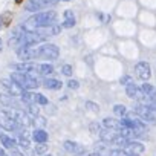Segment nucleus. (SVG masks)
<instances>
[{"instance_id":"obj_3","label":"nucleus","mask_w":156,"mask_h":156,"mask_svg":"<svg viewBox=\"0 0 156 156\" xmlns=\"http://www.w3.org/2000/svg\"><path fill=\"white\" fill-rule=\"evenodd\" d=\"M133 113L136 116H139L142 121L145 122H150V124H156V110H153L151 107L142 104V103H138L135 107H133Z\"/></svg>"},{"instance_id":"obj_29","label":"nucleus","mask_w":156,"mask_h":156,"mask_svg":"<svg viewBox=\"0 0 156 156\" xmlns=\"http://www.w3.org/2000/svg\"><path fill=\"white\" fill-rule=\"evenodd\" d=\"M86 107L90 109L92 112H100V106L95 104V103H92V101H87V103H86Z\"/></svg>"},{"instance_id":"obj_36","label":"nucleus","mask_w":156,"mask_h":156,"mask_svg":"<svg viewBox=\"0 0 156 156\" xmlns=\"http://www.w3.org/2000/svg\"><path fill=\"white\" fill-rule=\"evenodd\" d=\"M16 2H17V3H20V2H22V0H16Z\"/></svg>"},{"instance_id":"obj_31","label":"nucleus","mask_w":156,"mask_h":156,"mask_svg":"<svg viewBox=\"0 0 156 156\" xmlns=\"http://www.w3.org/2000/svg\"><path fill=\"white\" fill-rule=\"evenodd\" d=\"M67 86H69V89H78L80 87V83H78L76 80H69Z\"/></svg>"},{"instance_id":"obj_2","label":"nucleus","mask_w":156,"mask_h":156,"mask_svg":"<svg viewBox=\"0 0 156 156\" xmlns=\"http://www.w3.org/2000/svg\"><path fill=\"white\" fill-rule=\"evenodd\" d=\"M12 80L20 86L23 87L25 90H31V89H35L40 86V81H38V78L34 76V73H28V72H14L11 75Z\"/></svg>"},{"instance_id":"obj_7","label":"nucleus","mask_w":156,"mask_h":156,"mask_svg":"<svg viewBox=\"0 0 156 156\" xmlns=\"http://www.w3.org/2000/svg\"><path fill=\"white\" fill-rule=\"evenodd\" d=\"M0 103H2L6 109H23L22 100L19 101L17 97H14L11 94H0Z\"/></svg>"},{"instance_id":"obj_35","label":"nucleus","mask_w":156,"mask_h":156,"mask_svg":"<svg viewBox=\"0 0 156 156\" xmlns=\"http://www.w3.org/2000/svg\"><path fill=\"white\" fill-rule=\"evenodd\" d=\"M0 52H2V40H0Z\"/></svg>"},{"instance_id":"obj_14","label":"nucleus","mask_w":156,"mask_h":156,"mask_svg":"<svg viewBox=\"0 0 156 156\" xmlns=\"http://www.w3.org/2000/svg\"><path fill=\"white\" fill-rule=\"evenodd\" d=\"M122 148L127 150V151H132V153H138V154L145 150V147H144L141 142H138V141H130V139L122 145Z\"/></svg>"},{"instance_id":"obj_24","label":"nucleus","mask_w":156,"mask_h":156,"mask_svg":"<svg viewBox=\"0 0 156 156\" xmlns=\"http://www.w3.org/2000/svg\"><path fill=\"white\" fill-rule=\"evenodd\" d=\"M48 148H49V145L46 142H38V145H35L34 151H35V154H44L48 151Z\"/></svg>"},{"instance_id":"obj_11","label":"nucleus","mask_w":156,"mask_h":156,"mask_svg":"<svg viewBox=\"0 0 156 156\" xmlns=\"http://www.w3.org/2000/svg\"><path fill=\"white\" fill-rule=\"evenodd\" d=\"M12 67L16 70H20V72H28V73L40 75V64H35V63H31V61H23V63L14 64Z\"/></svg>"},{"instance_id":"obj_32","label":"nucleus","mask_w":156,"mask_h":156,"mask_svg":"<svg viewBox=\"0 0 156 156\" xmlns=\"http://www.w3.org/2000/svg\"><path fill=\"white\" fill-rule=\"evenodd\" d=\"M0 156H9V154H8L5 150H2V148H0Z\"/></svg>"},{"instance_id":"obj_19","label":"nucleus","mask_w":156,"mask_h":156,"mask_svg":"<svg viewBox=\"0 0 156 156\" xmlns=\"http://www.w3.org/2000/svg\"><path fill=\"white\" fill-rule=\"evenodd\" d=\"M61 26L63 28H73L75 26V16H73V12L70 9L64 11V22H63Z\"/></svg>"},{"instance_id":"obj_12","label":"nucleus","mask_w":156,"mask_h":156,"mask_svg":"<svg viewBox=\"0 0 156 156\" xmlns=\"http://www.w3.org/2000/svg\"><path fill=\"white\" fill-rule=\"evenodd\" d=\"M63 147H64L66 151L72 153L73 156H87V154H86V150H84L80 144H76V142H73V141H66Z\"/></svg>"},{"instance_id":"obj_30","label":"nucleus","mask_w":156,"mask_h":156,"mask_svg":"<svg viewBox=\"0 0 156 156\" xmlns=\"http://www.w3.org/2000/svg\"><path fill=\"white\" fill-rule=\"evenodd\" d=\"M8 154H9V156H25V154H23V153H22V151H20L17 147H16V148H9Z\"/></svg>"},{"instance_id":"obj_23","label":"nucleus","mask_w":156,"mask_h":156,"mask_svg":"<svg viewBox=\"0 0 156 156\" xmlns=\"http://www.w3.org/2000/svg\"><path fill=\"white\" fill-rule=\"evenodd\" d=\"M113 113H115L116 116H119V118H124V116H127V109H126V106H122V104H116V106L113 107Z\"/></svg>"},{"instance_id":"obj_25","label":"nucleus","mask_w":156,"mask_h":156,"mask_svg":"<svg viewBox=\"0 0 156 156\" xmlns=\"http://www.w3.org/2000/svg\"><path fill=\"white\" fill-rule=\"evenodd\" d=\"M34 101H35V104H40V106H46L49 103L48 98L41 94H34Z\"/></svg>"},{"instance_id":"obj_26","label":"nucleus","mask_w":156,"mask_h":156,"mask_svg":"<svg viewBox=\"0 0 156 156\" xmlns=\"http://www.w3.org/2000/svg\"><path fill=\"white\" fill-rule=\"evenodd\" d=\"M141 89H142V92H144L145 95H148V97H151V95H153V92L156 90V89H154V87H153L151 84H148L147 81H145V83H144V84L141 86Z\"/></svg>"},{"instance_id":"obj_5","label":"nucleus","mask_w":156,"mask_h":156,"mask_svg":"<svg viewBox=\"0 0 156 156\" xmlns=\"http://www.w3.org/2000/svg\"><path fill=\"white\" fill-rule=\"evenodd\" d=\"M58 55H60V51L52 43H46V44H43V46L38 48V58H43V60H57Z\"/></svg>"},{"instance_id":"obj_13","label":"nucleus","mask_w":156,"mask_h":156,"mask_svg":"<svg viewBox=\"0 0 156 156\" xmlns=\"http://www.w3.org/2000/svg\"><path fill=\"white\" fill-rule=\"evenodd\" d=\"M126 94H127V97L129 98H132V100H136V101H139L145 94L142 92V89L141 87H138L135 83H132V84H127L126 86Z\"/></svg>"},{"instance_id":"obj_27","label":"nucleus","mask_w":156,"mask_h":156,"mask_svg":"<svg viewBox=\"0 0 156 156\" xmlns=\"http://www.w3.org/2000/svg\"><path fill=\"white\" fill-rule=\"evenodd\" d=\"M119 83H121V84H124V86L132 84V83H133V78H132V76H129V75H124V76H121Z\"/></svg>"},{"instance_id":"obj_10","label":"nucleus","mask_w":156,"mask_h":156,"mask_svg":"<svg viewBox=\"0 0 156 156\" xmlns=\"http://www.w3.org/2000/svg\"><path fill=\"white\" fill-rule=\"evenodd\" d=\"M119 121H121L122 127H127V129H132V130H136V132H141V133H144L147 130V124H144L139 119H132V118H126L124 116Z\"/></svg>"},{"instance_id":"obj_34","label":"nucleus","mask_w":156,"mask_h":156,"mask_svg":"<svg viewBox=\"0 0 156 156\" xmlns=\"http://www.w3.org/2000/svg\"><path fill=\"white\" fill-rule=\"evenodd\" d=\"M87 156H101V154H100V153H89Z\"/></svg>"},{"instance_id":"obj_21","label":"nucleus","mask_w":156,"mask_h":156,"mask_svg":"<svg viewBox=\"0 0 156 156\" xmlns=\"http://www.w3.org/2000/svg\"><path fill=\"white\" fill-rule=\"evenodd\" d=\"M109 156H139L138 153H132V151H127L124 148H116V150H110L109 151Z\"/></svg>"},{"instance_id":"obj_33","label":"nucleus","mask_w":156,"mask_h":156,"mask_svg":"<svg viewBox=\"0 0 156 156\" xmlns=\"http://www.w3.org/2000/svg\"><path fill=\"white\" fill-rule=\"evenodd\" d=\"M151 100H153V101H154V103H156V90H154V92H153V95H151Z\"/></svg>"},{"instance_id":"obj_38","label":"nucleus","mask_w":156,"mask_h":156,"mask_svg":"<svg viewBox=\"0 0 156 156\" xmlns=\"http://www.w3.org/2000/svg\"><path fill=\"white\" fill-rule=\"evenodd\" d=\"M44 156H51V154H44Z\"/></svg>"},{"instance_id":"obj_37","label":"nucleus","mask_w":156,"mask_h":156,"mask_svg":"<svg viewBox=\"0 0 156 156\" xmlns=\"http://www.w3.org/2000/svg\"><path fill=\"white\" fill-rule=\"evenodd\" d=\"M0 29H2V22H0Z\"/></svg>"},{"instance_id":"obj_9","label":"nucleus","mask_w":156,"mask_h":156,"mask_svg":"<svg viewBox=\"0 0 156 156\" xmlns=\"http://www.w3.org/2000/svg\"><path fill=\"white\" fill-rule=\"evenodd\" d=\"M135 75L139 78L141 81H148V78L151 76L150 64L145 63V61H139V63L135 66Z\"/></svg>"},{"instance_id":"obj_6","label":"nucleus","mask_w":156,"mask_h":156,"mask_svg":"<svg viewBox=\"0 0 156 156\" xmlns=\"http://www.w3.org/2000/svg\"><path fill=\"white\" fill-rule=\"evenodd\" d=\"M0 84H2V87H3L5 90H8V94H11V95H14V97H17V98H20L22 94L25 92V89L20 87V86L12 80V78H2V80H0Z\"/></svg>"},{"instance_id":"obj_16","label":"nucleus","mask_w":156,"mask_h":156,"mask_svg":"<svg viewBox=\"0 0 156 156\" xmlns=\"http://www.w3.org/2000/svg\"><path fill=\"white\" fill-rule=\"evenodd\" d=\"M103 127L110 129V130H116V132H121V130L124 129L122 124H121V121L113 119V118H106V119H103Z\"/></svg>"},{"instance_id":"obj_8","label":"nucleus","mask_w":156,"mask_h":156,"mask_svg":"<svg viewBox=\"0 0 156 156\" xmlns=\"http://www.w3.org/2000/svg\"><path fill=\"white\" fill-rule=\"evenodd\" d=\"M17 55L20 60L23 61H31L38 58V48H32V46H25V48H19L17 49Z\"/></svg>"},{"instance_id":"obj_15","label":"nucleus","mask_w":156,"mask_h":156,"mask_svg":"<svg viewBox=\"0 0 156 156\" xmlns=\"http://www.w3.org/2000/svg\"><path fill=\"white\" fill-rule=\"evenodd\" d=\"M26 11H31V12H35V11H41L43 8H48V3L44 0H29V2L25 5Z\"/></svg>"},{"instance_id":"obj_18","label":"nucleus","mask_w":156,"mask_h":156,"mask_svg":"<svg viewBox=\"0 0 156 156\" xmlns=\"http://www.w3.org/2000/svg\"><path fill=\"white\" fill-rule=\"evenodd\" d=\"M41 84L46 89H49V90H58V89H61V81L54 80V78H44V80L41 81Z\"/></svg>"},{"instance_id":"obj_22","label":"nucleus","mask_w":156,"mask_h":156,"mask_svg":"<svg viewBox=\"0 0 156 156\" xmlns=\"http://www.w3.org/2000/svg\"><path fill=\"white\" fill-rule=\"evenodd\" d=\"M52 72H54V66H52V64H49V63L40 64V75L46 76V75H51Z\"/></svg>"},{"instance_id":"obj_4","label":"nucleus","mask_w":156,"mask_h":156,"mask_svg":"<svg viewBox=\"0 0 156 156\" xmlns=\"http://www.w3.org/2000/svg\"><path fill=\"white\" fill-rule=\"evenodd\" d=\"M0 127H3L8 132H17V133L22 130V126L6 110H0Z\"/></svg>"},{"instance_id":"obj_17","label":"nucleus","mask_w":156,"mask_h":156,"mask_svg":"<svg viewBox=\"0 0 156 156\" xmlns=\"http://www.w3.org/2000/svg\"><path fill=\"white\" fill-rule=\"evenodd\" d=\"M0 142H2V145L5 147V148H16L17 145H19V142L16 141V139H12L11 136H8V135H3V133H0Z\"/></svg>"},{"instance_id":"obj_20","label":"nucleus","mask_w":156,"mask_h":156,"mask_svg":"<svg viewBox=\"0 0 156 156\" xmlns=\"http://www.w3.org/2000/svg\"><path fill=\"white\" fill-rule=\"evenodd\" d=\"M32 139L38 144V142H46L48 141V133H46V130H43V129H35L34 132H32Z\"/></svg>"},{"instance_id":"obj_28","label":"nucleus","mask_w":156,"mask_h":156,"mask_svg":"<svg viewBox=\"0 0 156 156\" xmlns=\"http://www.w3.org/2000/svg\"><path fill=\"white\" fill-rule=\"evenodd\" d=\"M61 73L66 75V76H70V75H72V67H70L69 64H64V66L61 67Z\"/></svg>"},{"instance_id":"obj_1","label":"nucleus","mask_w":156,"mask_h":156,"mask_svg":"<svg viewBox=\"0 0 156 156\" xmlns=\"http://www.w3.org/2000/svg\"><path fill=\"white\" fill-rule=\"evenodd\" d=\"M55 20H57V14L54 11H43V12H37L32 17H29L23 26L28 31H35L38 28H46V26L55 25Z\"/></svg>"}]
</instances>
